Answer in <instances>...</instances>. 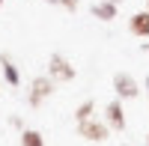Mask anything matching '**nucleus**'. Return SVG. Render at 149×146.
<instances>
[{"instance_id": "nucleus-1", "label": "nucleus", "mask_w": 149, "mask_h": 146, "mask_svg": "<svg viewBox=\"0 0 149 146\" xmlns=\"http://www.w3.org/2000/svg\"><path fill=\"white\" fill-rule=\"evenodd\" d=\"M78 131H81V137L86 140H107V122H98V119H84V122H78Z\"/></svg>"}, {"instance_id": "nucleus-2", "label": "nucleus", "mask_w": 149, "mask_h": 146, "mask_svg": "<svg viewBox=\"0 0 149 146\" xmlns=\"http://www.w3.org/2000/svg\"><path fill=\"white\" fill-rule=\"evenodd\" d=\"M51 92H54V78H36V81L30 83V104L39 107Z\"/></svg>"}, {"instance_id": "nucleus-3", "label": "nucleus", "mask_w": 149, "mask_h": 146, "mask_svg": "<svg viewBox=\"0 0 149 146\" xmlns=\"http://www.w3.org/2000/svg\"><path fill=\"white\" fill-rule=\"evenodd\" d=\"M48 75H51L54 81H72V78H74V69H72V63H69L66 57L54 54L51 63H48Z\"/></svg>"}, {"instance_id": "nucleus-4", "label": "nucleus", "mask_w": 149, "mask_h": 146, "mask_svg": "<svg viewBox=\"0 0 149 146\" xmlns=\"http://www.w3.org/2000/svg\"><path fill=\"white\" fill-rule=\"evenodd\" d=\"M113 90L122 95V99H134L140 90H137V81H134L131 75H125V72H119V75L113 78Z\"/></svg>"}, {"instance_id": "nucleus-5", "label": "nucleus", "mask_w": 149, "mask_h": 146, "mask_svg": "<svg viewBox=\"0 0 149 146\" xmlns=\"http://www.w3.org/2000/svg\"><path fill=\"white\" fill-rule=\"evenodd\" d=\"M107 125L113 131H122L125 128V113H122V104L119 102H110L107 104Z\"/></svg>"}, {"instance_id": "nucleus-6", "label": "nucleus", "mask_w": 149, "mask_h": 146, "mask_svg": "<svg viewBox=\"0 0 149 146\" xmlns=\"http://www.w3.org/2000/svg\"><path fill=\"white\" fill-rule=\"evenodd\" d=\"M128 30H131L134 36H149V12H137V15H131Z\"/></svg>"}, {"instance_id": "nucleus-7", "label": "nucleus", "mask_w": 149, "mask_h": 146, "mask_svg": "<svg viewBox=\"0 0 149 146\" xmlns=\"http://www.w3.org/2000/svg\"><path fill=\"white\" fill-rule=\"evenodd\" d=\"M93 15H95V18H102V21H113V18H116V3H113V0L95 3V6H93Z\"/></svg>"}, {"instance_id": "nucleus-8", "label": "nucleus", "mask_w": 149, "mask_h": 146, "mask_svg": "<svg viewBox=\"0 0 149 146\" xmlns=\"http://www.w3.org/2000/svg\"><path fill=\"white\" fill-rule=\"evenodd\" d=\"M21 146H45V140H42V134H39V131H24V134H21Z\"/></svg>"}, {"instance_id": "nucleus-9", "label": "nucleus", "mask_w": 149, "mask_h": 146, "mask_svg": "<svg viewBox=\"0 0 149 146\" xmlns=\"http://www.w3.org/2000/svg\"><path fill=\"white\" fill-rule=\"evenodd\" d=\"M3 75H6V81L12 83V87H18V81H21V78H18V72H15V66L9 63V57H3Z\"/></svg>"}, {"instance_id": "nucleus-10", "label": "nucleus", "mask_w": 149, "mask_h": 146, "mask_svg": "<svg viewBox=\"0 0 149 146\" xmlns=\"http://www.w3.org/2000/svg\"><path fill=\"white\" fill-rule=\"evenodd\" d=\"M93 111H95V104H93V102H84V104L78 107V113H74V116H78V122L90 119V116H93Z\"/></svg>"}, {"instance_id": "nucleus-11", "label": "nucleus", "mask_w": 149, "mask_h": 146, "mask_svg": "<svg viewBox=\"0 0 149 146\" xmlns=\"http://www.w3.org/2000/svg\"><path fill=\"white\" fill-rule=\"evenodd\" d=\"M60 3H63L69 12H74V9H78V0H60Z\"/></svg>"}, {"instance_id": "nucleus-12", "label": "nucleus", "mask_w": 149, "mask_h": 146, "mask_svg": "<svg viewBox=\"0 0 149 146\" xmlns=\"http://www.w3.org/2000/svg\"><path fill=\"white\" fill-rule=\"evenodd\" d=\"M48 3H60V0H48Z\"/></svg>"}, {"instance_id": "nucleus-13", "label": "nucleus", "mask_w": 149, "mask_h": 146, "mask_svg": "<svg viewBox=\"0 0 149 146\" xmlns=\"http://www.w3.org/2000/svg\"><path fill=\"white\" fill-rule=\"evenodd\" d=\"M146 12H149V0H146Z\"/></svg>"}, {"instance_id": "nucleus-14", "label": "nucleus", "mask_w": 149, "mask_h": 146, "mask_svg": "<svg viewBox=\"0 0 149 146\" xmlns=\"http://www.w3.org/2000/svg\"><path fill=\"white\" fill-rule=\"evenodd\" d=\"M113 3H119V0H113Z\"/></svg>"}, {"instance_id": "nucleus-15", "label": "nucleus", "mask_w": 149, "mask_h": 146, "mask_svg": "<svg viewBox=\"0 0 149 146\" xmlns=\"http://www.w3.org/2000/svg\"><path fill=\"white\" fill-rule=\"evenodd\" d=\"M0 3H3V0H0Z\"/></svg>"}, {"instance_id": "nucleus-16", "label": "nucleus", "mask_w": 149, "mask_h": 146, "mask_svg": "<svg viewBox=\"0 0 149 146\" xmlns=\"http://www.w3.org/2000/svg\"><path fill=\"white\" fill-rule=\"evenodd\" d=\"M146 83H149V81H146Z\"/></svg>"}]
</instances>
